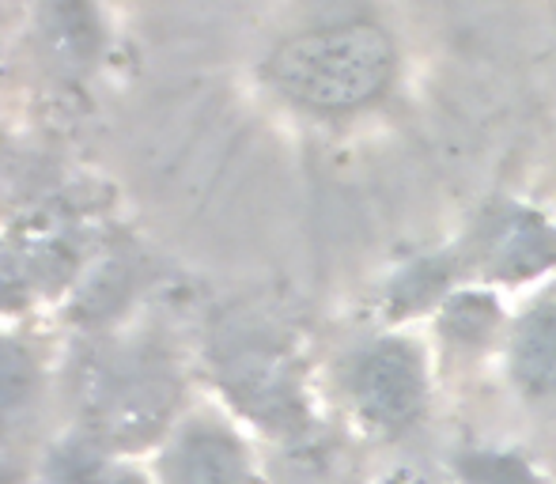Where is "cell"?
<instances>
[{
    "mask_svg": "<svg viewBox=\"0 0 556 484\" xmlns=\"http://www.w3.org/2000/svg\"><path fill=\"white\" fill-rule=\"evenodd\" d=\"M394 73V42L375 23H341L295 35L273 50L265 76L311 111H352L379 95Z\"/></svg>",
    "mask_w": 556,
    "mask_h": 484,
    "instance_id": "6da1fadb",
    "label": "cell"
},
{
    "mask_svg": "<svg viewBox=\"0 0 556 484\" xmlns=\"http://www.w3.org/2000/svg\"><path fill=\"white\" fill-rule=\"evenodd\" d=\"M178 405V382L163 364L125 356L96 374L88 390L91 428L111 447H140L155 440Z\"/></svg>",
    "mask_w": 556,
    "mask_h": 484,
    "instance_id": "7a4b0ae2",
    "label": "cell"
},
{
    "mask_svg": "<svg viewBox=\"0 0 556 484\" xmlns=\"http://www.w3.org/2000/svg\"><path fill=\"white\" fill-rule=\"evenodd\" d=\"M352 402L382 432L413 424L425 409V360L409 341H379L352 367Z\"/></svg>",
    "mask_w": 556,
    "mask_h": 484,
    "instance_id": "3957f363",
    "label": "cell"
},
{
    "mask_svg": "<svg viewBox=\"0 0 556 484\" xmlns=\"http://www.w3.org/2000/svg\"><path fill=\"white\" fill-rule=\"evenodd\" d=\"M220 382L247 417L265 428H300L303 405L292 360L269 341H239L220 356Z\"/></svg>",
    "mask_w": 556,
    "mask_h": 484,
    "instance_id": "277c9868",
    "label": "cell"
},
{
    "mask_svg": "<svg viewBox=\"0 0 556 484\" xmlns=\"http://www.w3.org/2000/svg\"><path fill=\"white\" fill-rule=\"evenodd\" d=\"M167 484H262L242 443L220 424H190L163 458Z\"/></svg>",
    "mask_w": 556,
    "mask_h": 484,
    "instance_id": "5b68a950",
    "label": "cell"
},
{
    "mask_svg": "<svg viewBox=\"0 0 556 484\" xmlns=\"http://www.w3.org/2000/svg\"><path fill=\"white\" fill-rule=\"evenodd\" d=\"M68 269V246L53 224H27L0 239V300L20 303L58 284Z\"/></svg>",
    "mask_w": 556,
    "mask_h": 484,
    "instance_id": "8992f818",
    "label": "cell"
},
{
    "mask_svg": "<svg viewBox=\"0 0 556 484\" xmlns=\"http://www.w3.org/2000/svg\"><path fill=\"white\" fill-rule=\"evenodd\" d=\"M556 265V231L530 208H511L496 216L484 239V269L489 277H538L542 269Z\"/></svg>",
    "mask_w": 556,
    "mask_h": 484,
    "instance_id": "52a82bcc",
    "label": "cell"
},
{
    "mask_svg": "<svg viewBox=\"0 0 556 484\" xmlns=\"http://www.w3.org/2000/svg\"><path fill=\"white\" fill-rule=\"evenodd\" d=\"M38 35H42L46 53L58 61V68H68V73L88 68L103 42L91 0H42Z\"/></svg>",
    "mask_w": 556,
    "mask_h": 484,
    "instance_id": "ba28073f",
    "label": "cell"
},
{
    "mask_svg": "<svg viewBox=\"0 0 556 484\" xmlns=\"http://www.w3.org/2000/svg\"><path fill=\"white\" fill-rule=\"evenodd\" d=\"M511 382L527 397H556V307L522 318L511 337Z\"/></svg>",
    "mask_w": 556,
    "mask_h": 484,
    "instance_id": "9c48e42d",
    "label": "cell"
},
{
    "mask_svg": "<svg viewBox=\"0 0 556 484\" xmlns=\"http://www.w3.org/2000/svg\"><path fill=\"white\" fill-rule=\"evenodd\" d=\"M38 364L20 341L0 333V417H12L35 397Z\"/></svg>",
    "mask_w": 556,
    "mask_h": 484,
    "instance_id": "30bf717a",
    "label": "cell"
},
{
    "mask_svg": "<svg viewBox=\"0 0 556 484\" xmlns=\"http://www.w3.org/2000/svg\"><path fill=\"white\" fill-rule=\"evenodd\" d=\"M458 473L466 484H538V473L522 458L496 450H469L462 455Z\"/></svg>",
    "mask_w": 556,
    "mask_h": 484,
    "instance_id": "8fae6325",
    "label": "cell"
},
{
    "mask_svg": "<svg viewBox=\"0 0 556 484\" xmlns=\"http://www.w3.org/2000/svg\"><path fill=\"white\" fill-rule=\"evenodd\" d=\"M443 280H446V269L440 257H435V262H420V265H413L409 272H402V280H397V300L405 303L402 310L425 307V303L440 292Z\"/></svg>",
    "mask_w": 556,
    "mask_h": 484,
    "instance_id": "7c38bea8",
    "label": "cell"
},
{
    "mask_svg": "<svg viewBox=\"0 0 556 484\" xmlns=\"http://www.w3.org/2000/svg\"><path fill=\"white\" fill-rule=\"evenodd\" d=\"M492 318H496V310L489 307V300H481V295H462V300H454L451 310H446V330H462L466 337H473Z\"/></svg>",
    "mask_w": 556,
    "mask_h": 484,
    "instance_id": "4fadbf2b",
    "label": "cell"
}]
</instances>
